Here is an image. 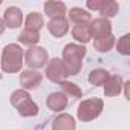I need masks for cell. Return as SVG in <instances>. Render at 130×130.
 <instances>
[{"label":"cell","instance_id":"52a82bcc","mask_svg":"<svg viewBox=\"0 0 130 130\" xmlns=\"http://www.w3.org/2000/svg\"><path fill=\"white\" fill-rule=\"evenodd\" d=\"M43 77L41 74H38L37 71H32V69H28V71H23L20 74V86L25 89H37L41 83Z\"/></svg>","mask_w":130,"mask_h":130},{"label":"cell","instance_id":"5b68a950","mask_svg":"<svg viewBox=\"0 0 130 130\" xmlns=\"http://www.w3.org/2000/svg\"><path fill=\"white\" fill-rule=\"evenodd\" d=\"M46 77L49 81L52 83H61L64 81V78L68 77L64 63L60 58H52L46 63Z\"/></svg>","mask_w":130,"mask_h":130},{"label":"cell","instance_id":"d6986e66","mask_svg":"<svg viewBox=\"0 0 130 130\" xmlns=\"http://www.w3.org/2000/svg\"><path fill=\"white\" fill-rule=\"evenodd\" d=\"M109 75H110V74H109L107 71H104V69H93V71H90V74H89V83H90L92 86H95V87L104 86V83L107 81Z\"/></svg>","mask_w":130,"mask_h":130},{"label":"cell","instance_id":"8fae6325","mask_svg":"<svg viewBox=\"0 0 130 130\" xmlns=\"http://www.w3.org/2000/svg\"><path fill=\"white\" fill-rule=\"evenodd\" d=\"M66 5L63 2H55V0H51V2L44 3V14L54 20V19H64V14H66Z\"/></svg>","mask_w":130,"mask_h":130},{"label":"cell","instance_id":"e0dca14e","mask_svg":"<svg viewBox=\"0 0 130 130\" xmlns=\"http://www.w3.org/2000/svg\"><path fill=\"white\" fill-rule=\"evenodd\" d=\"M38 40H40V34L37 32V31H31V29H23L22 31V34L19 35V41L22 43V44H26V46H29V47H32V46H35L37 43H38Z\"/></svg>","mask_w":130,"mask_h":130},{"label":"cell","instance_id":"2e32d148","mask_svg":"<svg viewBox=\"0 0 130 130\" xmlns=\"http://www.w3.org/2000/svg\"><path fill=\"white\" fill-rule=\"evenodd\" d=\"M72 37L80 41V43H89L90 41V31H89V25H77L72 28Z\"/></svg>","mask_w":130,"mask_h":130},{"label":"cell","instance_id":"6da1fadb","mask_svg":"<svg viewBox=\"0 0 130 130\" xmlns=\"http://www.w3.org/2000/svg\"><path fill=\"white\" fill-rule=\"evenodd\" d=\"M86 55V47L81 44L69 43L63 49V63L68 75H77L83 68V58Z\"/></svg>","mask_w":130,"mask_h":130},{"label":"cell","instance_id":"ffe728a7","mask_svg":"<svg viewBox=\"0 0 130 130\" xmlns=\"http://www.w3.org/2000/svg\"><path fill=\"white\" fill-rule=\"evenodd\" d=\"M26 29H31V31H40L43 26H44V20H43V15L38 14V12H31L28 17H26Z\"/></svg>","mask_w":130,"mask_h":130},{"label":"cell","instance_id":"3957f363","mask_svg":"<svg viewBox=\"0 0 130 130\" xmlns=\"http://www.w3.org/2000/svg\"><path fill=\"white\" fill-rule=\"evenodd\" d=\"M103 107H104V103L103 100L100 98H89V100H84L80 103L78 106V110H77V115L81 121L87 122V121H92L95 118H98L103 112Z\"/></svg>","mask_w":130,"mask_h":130},{"label":"cell","instance_id":"ba28073f","mask_svg":"<svg viewBox=\"0 0 130 130\" xmlns=\"http://www.w3.org/2000/svg\"><path fill=\"white\" fill-rule=\"evenodd\" d=\"M22 22H23V12H22L20 8L9 6L5 11V14H3V23H5V26H8L11 29H15V28H19L22 25Z\"/></svg>","mask_w":130,"mask_h":130},{"label":"cell","instance_id":"cb8c5ba5","mask_svg":"<svg viewBox=\"0 0 130 130\" xmlns=\"http://www.w3.org/2000/svg\"><path fill=\"white\" fill-rule=\"evenodd\" d=\"M28 98H31L29 96V93H28V90H23V89H19V90H15V92H12V95H11V104L17 109L19 107V104H22L25 100H28Z\"/></svg>","mask_w":130,"mask_h":130},{"label":"cell","instance_id":"7402d4cb","mask_svg":"<svg viewBox=\"0 0 130 130\" xmlns=\"http://www.w3.org/2000/svg\"><path fill=\"white\" fill-rule=\"evenodd\" d=\"M118 11H119V5L116 2H113V0H107L103 9L100 11V14L103 17H115L118 14Z\"/></svg>","mask_w":130,"mask_h":130},{"label":"cell","instance_id":"5bb4252c","mask_svg":"<svg viewBox=\"0 0 130 130\" xmlns=\"http://www.w3.org/2000/svg\"><path fill=\"white\" fill-rule=\"evenodd\" d=\"M52 130H75V119L68 113H61L54 119Z\"/></svg>","mask_w":130,"mask_h":130},{"label":"cell","instance_id":"9a60e30c","mask_svg":"<svg viewBox=\"0 0 130 130\" xmlns=\"http://www.w3.org/2000/svg\"><path fill=\"white\" fill-rule=\"evenodd\" d=\"M17 112H19L20 116H25V118L37 116V115H38V106H37L31 98H28V100H25L22 104H19Z\"/></svg>","mask_w":130,"mask_h":130},{"label":"cell","instance_id":"277c9868","mask_svg":"<svg viewBox=\"0 0 130 130\" xmlns=\"http://www.w3.org/2000/svg\"><path fill=\"white\" fill-rule=\"evenodd\" d=\"M25 61L32 71L40 69L49 61L47 51L44 47H40V46H32L25 52Z\"/></svg>","mask_w":130,"mask_h":130},{"label":"cell","instance_id":"4316f807","mask_svg":"<svg viewBox=\"0 0 130 130\" xmlns=\"http://www.w3.org/2000/svg\"><path fill=\"white\" fill-rule=\"evenodd\" d=\"M0 5H2V0H0Z\"/></svg>","mask_w":130,"mask_h":130},{"label":"cell","instance_id":"30bf717a","mask_svg":"<svg viewBox=\"0 0 130 130\" xmlns=\"http://www.w3.org/2000/svg\"><path fill=\"white\" fill-rule=\"evenodd\" d=\"M46 26H47L49 32L55 38L64 37V35L68 34V31H69V22L66 19H54V20H49Z\"/></svg>","mask_w":130,"mask_h":130},{"label":"cell","instance_id":"484cf974","mask_svg":"<svg viewBox=\"0 0 130 130\" xmlns=\"http://www.w3.org/2000/svg\"><path fill=\"white\" fill-rule=\"evenodd\" d=\"M5 28H6V26H5V23H3V20H2V19H0V35H2V34L5 32Z\"/></svg>","mask_w":130,"mask_h":130},{"label":"cell","instance_id":"4fadbf2b","mask_svg":"<svg viewBox=\"0 0 130 130\" xmlns=\"http://www.w3.org/2000/svg\"><path fill=\"white\" fill-rule=\"evenodd\" d=\"M71 23H74L75 26L77 25H89L92 22V17H90V12H87L86 9H81V8H72L69 11V20Z\"/></svg>","mask_w":130,"mask_h":130},{"label":"cell","instance_id":"d4e9b609","mask_svg":"<svg viewBox=\"0 0 130 130\" xmlns=\"http://www.w3.org/2000/svg\"><path fill=\"white\" fill-rule=\"evenodd\" d=\"M106 2H107V0H89V2H87V8L100 12L103 9V6L106 5Z\"/></svg>","mask_w":130,"mask_h":130},{"label":"cell","instance_id":"7a4b0ae2","mask_svg":"<svg viewBox=\"0 0 130 130\" xmlns=\"http://www.w3.org/2000/svg\"><path fill=\"white\" fill-rule=\"evenodd\" d=\"M25 52L19 44H6L2 52V69L8 74L19 72L23 66Z\"/></svg>","mask_w":130,"mask_h":130},{"label":"cell","instance_id":"9c48e42d","mask_svg":"<svg viewBox=\"0 0 130 130\" xmlns=\"http://www.w3.org/2000/svg\"><path fill=\"white\" fill-rule=\"evenodd\" d=\"M46 106L52 112H61L68 106V96L63 92H52L46 98Z\"/></svg>","mask_w":130,"mask_h":130},{"label":"cell","instance_id":"7c38bea8","mask_svg":"<svg viewBox=\"0 0 130 130\" xmlns=\"http://www.w3.org/2000/svg\"><path fill=\"white\" fill-rule=\"evenodd\" d=\"M122 78L119 75H109L107 81L104 83V95L106 96H116L122 90Z\"/></svg>","mask_w":130,"mask_h":130},{"label":"cell","instance_id":"44dd1931","mask_svg":"<svg viewBox=\"0 0 130 130\" xmlns=\"http://www.w3.org/2000/svg\"><path fill=\"white\" fill-rule=\"evenodd\" d=\"M113 46H115V37L113 35H109V37H104L100 40H93V47L98 52H109Z\"/></svg>","mask_w":130,"mask_h":130},{"label":"cell","instance_id":"603a6c76","mask_svg":"<svg viewBox=\"0 0 130 130\" xmlns=\"http://www.w3.org/2000/svg\"><path fill=\"white\" fill-rule=\"evenodd\" d=\"M116 49L121 55H130V34H125L118 40Z\"/></svg>","mask_w":130,"mask_h":130},{"label":"cell","instance_id":"ac0fdd59","mask_svg":"<svg viewBox=\"0 0 130 130\" xmlns=\"http://www.w3.org/2000/svg\"><path fill=\"white\" fill-rule=\"evenodd\" d=\"M60 87H61V92L66 95L68 98H81V96H83V90H81L75 83L61 81V83H60Z\"/></svg>","mask_w":130,"mask_h":130},{"label":"cell","instance_id":"8992f818","mask_svg":"<svg viewBox=\"0 0 130 130\" xmlns=\"http://www.w3.org/2000/svg\"><path fill=\"white\" fill-rule=\"evenodd\" d=\"M89 31L93 40H100V38L112 35V25L107 19H95L89 23Z\"/></svg>","mask_w":130,"mask_h":130}]
</instances>
